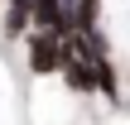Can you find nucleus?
<instances>
[{
  "mask_svg": "<svg viewBox=\"0 0 130 125\" xmlns=\"http://www.w3.org/2000/svg\"><path fill=\"white\" fill-rule=\"evenodd\" d=\"M24 72L29 77H58L63 72V34L53 29H29L24 34Z\"/></svg>",
  "mask_w": 130,
  "mask_h": 125,
  "instance_id": "obj_1",
  "label": "nucleus"
},
{
  "mask_svg": "<svg viewBox=\"0 0 130 125\" xmlns=\"http://www.w3.org/2000/svg\"><path fill=\"white\" fill-rule=\"evenodd\" d=\"M34 29V19H29V5L24 0H10L5 10H0V39L5 43H24V34Z\"/></svg>",
  "mask_w": 130,
  "mask_h": 125,
  "instance_id": "obj_2",
  "label": "nucleus"
},
{
  "mask_svg": "<svg viewBox=\"0 0 130 125\" xmlns=\"http://www.w3.org/2000/svg\"><path fill=\"white\" fill-rule=\"evenodd\" d=\"M5 5H10V0H5ZM24 5H29V0H24Z\"/></svg>",
  "mask_w": 130,
  "mask_h": 125,
  "instance_id": "obj_3",
  "label": "nucleus"
}]
</instances>
